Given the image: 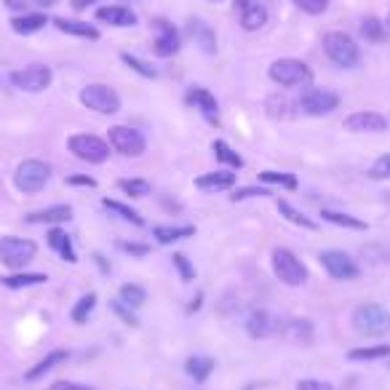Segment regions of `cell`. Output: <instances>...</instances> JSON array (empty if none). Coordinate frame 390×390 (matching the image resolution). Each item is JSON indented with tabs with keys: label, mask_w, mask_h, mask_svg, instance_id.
<instances>
[{
	"label": "cell",
	"mask_w": 390,
	"mask_h": 390,
	"mask_svg": "<svg viewBox=\"0 0 390 390\" xmlns=\"http://www.w3.org/2000/svg\"><path fill=\"white\" fill-rule=\"evenodd\" d=\"M246 331H249V337L267 339L281 331V321H278L270 310H254L246 319Z\"/></svg>",
	"instance_id": "obj_16"
},
{
	"label": "cell",
	"mask_w": 390,
	"mask_h": 390,
	"mask_svg": "<svg viewBox=\"0 0 390 390\" xmlns=\"http://www.w3.org/2000/svg\"><path fill=\"white\" fill-rule=\"evenodd\" d=\"M121 299H124L126 305H131V308H139V305H144V299H147V291L142 286H136V284H124L121 286Z\"/></svg>",
	"instance_id": "obj_39"
},
{
	"label": "cell",
	"mask_w": 390,
	"mask_h": 390,
	"mask_svg": "<svg viewBox=\"0 0 390 390\" xmlns=\"http://www.w3.org/2000/svg\"><path fill=\"white\" fill-rule=\"evenodd\" d=\"M107 144L113 147L115 153L126 155V158H139L147 150L142 131H136L131 126H113L107 131Z\"/></svg>",
	"instance_id": "obj_9"
},
{
	"label": "cell",
	"mask_w": 390,
	"mask_h": 390,
	"mask_svg": "<svg viewBox=\"0 0 390 390\" xmlns=\"http://www.w3.org/2000/svg\"><path fill=\"white\" fill-rule=\"evenodd\" d=\"M276 206H278V211H281V216H286L291 225L308 227V230H316V227H319L316 222H313V219H308V216L302 214V211H297V209L289 204V201H284V198H281V201H278Z\"/></svg>",
	"instance_id": "obj_33"
},
{
	"label": "cell",
	"mask_w": 390,
	"mask_h": 390,
	"mask_svg": "<svg viewBox=\"0 0 390 390\" xmlns=\"http://www.w3.org/2000/svg\"><path fill=\"white\" fill-rule=\"evenodd\" d=\"M113 310L118 313V316H121V319L126 321V324H129V326H139V319L134 316L131 305H126L124 299H115V302H113Z\"/></svg>",
	"instance_id": "obj_44"
},
{
	"label": "cell",
	"mask_w": 390,
	"mask_h": 390,
	"mask_svg": "<svg viewBox=\"0 0 390 390\" xmlns=\"http://www.w3.org/2000/svg\"><path fill=\"white\" fill-rule=\"evenodd\" d=\"M81 102L99 115H115L121 110V96L115 89L104 86V83H91L81 91Z\"/></svg>",
	"instance_id": "obj_6"
},
{
	"label": "cell",
	"mask_w": 390,
	"mask_h": 390,
	"mask_svg": "<svg viewBox=\"0 0 390 390\" xmlns=\"http://www.w3.org/2000/svg\"><path fill=\"white\" fill-rule=\"evenodd\" d=\"M171 262H174V267L179 270V278H182L185 284H190V281L195 278V267L190 265V259H187L185 254H174V257H171Z\"/></svg>",
	"instance_id": "obj_42"
},
{
	"label": "cell",
	"mask_w": 390,
	"mask_h": 390,
	"mask_svg": "<svg viewBox=\"0 0 390 390\" xmlns=\"http://www.w3.org/2000/svg\"><path fill=\"white\" fill-rule=\"evenodd\" d=\"M236 185V174L230 171H209V174H201L195 179V187L198 190H206V193H214V190H227V187Z\"/></svg>",
	"instance_id": "obj_21"
},
{
	"label": "cell",
	"mask_w": 390,
	"mask_h": 390,
	"mask_svg": "<svg viewBox=\"0 0 390 390\" xmlns=\"http://www.w3.org/2000/svg\"><path fill=\"white\" fill-rule=\"evenodd\" d=\"M49 176H51V169L49 164H43V161H21L19 169H16V174H14V182L19 187L21 193H41L46 182H49Z\"/></svg>",
	"instance_id": "obj_8"
},
{
	"label": "cell",
	"mask_w": 390,
	"mask_h": 390,
	"mask_svg": "<svg viewBox=\"0 0 390 390\" xmlns=\"http://www.w3.org/2000/svg\"><path fill=\"white\" fill-rule=\"evenodd\" d=\"M46 281H49V276H43V273H16V276L3 278V286H9V289L41 286V284H46Z\"/></svg>",
	"instance_id": "obj_31"
},
{
	"label": "cell",
	"mask_w": 390,
	"mask_h": 390,
	"mask_svg": "<svg viewBox=\"0 0 390 390\" xmlns=\"http://www.w3.org/2000/svg\"><path fill=\"white\" fill-rule=\"evenodd\" d=\"M49 390H94V388H89V385H81V382L59 380V382H54V385Z\"/></svg>",
	"instance_id": "obj_47"
},
{
	"label": "cell",
	"mask_w": 390,
	"mask_h": 390,
	"mask_svg": "<svg viewBox=\"0 0 390 390\" xmlns=\"http://www.w3.org/2000/svg\"><path fill=\"white\" fill-rule=\"evenodd\" d=\"M299 107L308 115H329L339 107V96L329 89H319V86H308L302 96H299Z\"/></svg>",
	"instance_id": "obj_11"
},
{
	"label": "cell",
	"mask_w": 390,
	"mask_h": 390,
	"mask_svg": "<svg viewBox=\"0 0 390 390\" xmlns=\"http://www.w3.org/2000/svg\"><path fill=\"white\" fill-rule=\"evenodd\" d=\"M236 14L246 32H257L267 24V9L254 0H236Z\"/></svg>",
	"instance_id": "obj_15"
},
{
	"label": "cell",
	"mask_w": 390,
	"mask_h": 390,
	"mask_svg": "<svg viewBox=\"0 0 390 390\" xmlns=\"http://www.w3.org/2000/svg\"><path fill=\"white\" fill-rule=\"evenodd\" d=\"M35 3H38V6H43V9H49V6H54L56 0H35Z\"/></svg>",
	"instance_id": "obj_52"
},
{
	"label": "cell",
	"mask_w": 390,
	"mask_h": 390,
	"mask_svg": "<svg viewBox=\"0 0 390 390\" xmlns=\"http://www.w3.org/2000/svg\"><path fill=\"white\" fill-rule=\"evenodd\" d=\"M118 187L126 195H131V198H144V195H150V190H153V185L147 179H121Z\"/></svg>",
	"instance_id": "obj_38"
},
{
	"label": "cell",
	"mask_w": 390,
	"mask_h": 390,
	"mask_svg": "<svg viewBox=\"0 0 390 390\" xmlns=\"http://www.w3.org/2000/svg\"><path fill=\"white\" fill-rule=\"evenodd\" d=\"M345 129L353 134H382L388 129V118L374 110H359L345 118Z\"/></svg>",
	"instance_id": "obj_14"
},
{
	"label": "cell",
	"mask_w": 390,
	"mask_h": 390,
	"mask_svg": "<svg viewBox=\"0 0 390 390\" xmlns=\"http://www.w3.org/2000/svg\"><path fill=\"white\" fill-rule=\"evenodd\" d=\"M321 265L326 267V273L334 281H356L361 276L359 265H356V259H350L345 251H337V249H329L321 254Z\"/></svg>",
	"instance_id": "obj_12"
},
{
	"label": "cell",
	"mask_w": 390,
	"mask_h": 390,
	"mask_svg": "<svg viewBox=\"0 0 390 390\" xmlns=\"http://www.w3.org/2000/svg\"><path fill=\"white\" fill-rule=\"evenodd\" d=\"M94 308H96V294L89 291V294H83V297L78 299V305L72 308V321H75V324H86Z\"/></svg>",
	"instance_id": "obj_37"
},
{
	"label": "cell",
	"mask_w": 390,
	"mask_h": 390,
	"mask_svg": "<svg viewBox=\"0 0 390 390\" xmlns=\"http://www.w3.org/2000/svg\"><path fill=\"white\" fill-rule=\"evenodd\" d=\"M262 198V195H270V190H265V187H241V190H236V195H233V204H238V201H246V198Z\"/></svg>",
	"instance_id": "obj_45"
},
{
	"label": "cell",
	"mask_w": 390,
	"mask_h": 390,
	"mask_svg": "<svg viewBox=\"0 0 390 390\" xmlns=\"http://www.w3.org/2000/svg\"><path fill=\"white\" fill-rule=\"evenodd\" d=\"M38 246L32 244L30 238H19V236H3L0 238V262L6 267H14L19 270L27 262H32Z\"/></svg>",
	"instance_id": "obj_7"
},
{
	"label": "cell",
	"mask_w": 390,
	"mask_h": 390,
	"mask_svg": "<svg viewBox=\"0 0 390 390\" xmlns=\"http://www.w3.org/2000/svg\"><path fill=\"white\" fill-rule=\"evenodd\" d=\"M273 273L281 284H286V286H302L305 281H308V270L305 265L297 259L294 251H289V249H276L273 251Z\"/></svg>",
	"instance_id": "obj_5"
},
{
	"label": "cell",
	"mask_w": 390,
	"mask_h": 390,
	"mask_svg": "<svg viewBox=\"0 0 390 390\" xmlns=\"http://www.w3.org/2000/svg\"><path fill=\"white\" fill-rule=\"evenodd\" d=\"M190 35H193L195 46H201L206 54H216V35L206 21H201V19L190 21Z\"/></svg>",
	"instance_id": "obj_23"
},
{
	"label": "cell",
	"mask_w": 390,
	"mask_h": 390,
	"mask_svg": "<svg viewBox=\"0 0 390 390\" xmlns=\"http://www.w3.org/2000/svg\"><path fill=\"white\" fill-rule=\"evenodd\" d=\"M49 24L46 14H21V16H14L11 19V30L16 35H32V32L43 30Z\"/></svg>",
	"instance_id": "obj_24"
},
{
	"label": "cell",
	"mask_w": 390,
	"mask_h": 390,
	"mask_svg": "<svg viewBox=\"0 0 390 390\" xmlns=\"http://www.w3.org/2000/svg\"><path fill=\"white\" fill-rule=\"evenodd\" d=\"M67 185L96 187V179H94V176H78V174H72V176H67Z\"/></svg>",
	"instance_id": "obj_49"
},
{
	"label": "cell",
	"mask_w": 390,
	"mask_h": 390,
	"mask_svg": "<svg viewBox=\"0 0 390 390\" xmlns=\"http://www.w3.org/2000/svg\"><path fill=\"white\" fill-rule=\"evenodd\" d=\"M121 59H124V64H129L134 72H139L142 78H158V72H155V67H150L147 62H142V59H136V56H131V54H121Z\"/></svg>",
	"instance_id": "obj_40"
},
{
	"label": "cell",
	"mask_w": 390,
	"mask_h": 390,
	"mask_svg": "<svg viewBox=\"0 0 390 390\" xmlns=\"http://www.w3.org/2000/svg\"><path fill=\"white\" fill-rule=\"evenodd\" d=\"M153 236H155V241H158V244H174V241H182V238L195 236V227L193 225H185V227L158 225V227H153Z\"/></svg>",
	"instance_id": "obj_29"
},
{
	"label": "cell",
	"mask_w": 390,
	"mask_h": 390,
	"mask_svg": "<svg viewBox=\"0 0 390 390\" xmlns=\"http://www.w3.org/2000/svg\"><path fill=\"white\" fill-rule=\"evenodd\" d=\"M390 356V345H374V348H356L348 353L350 361H377V359H388Z\"/></svg>",
	"instance_id": "obj_35"
},
{
	"label": "cell",
	"mask_w": 390,
	"mask_h": 390,
	"mask_svg": "<svg viewBox=\"0 0 390 390\" xmlns=\"http://www.w3.org/2000/svg\"><path fill=\"white\" fill-rule=\"evenodd\" d=\"M211 150H214L216 161H222V164L233 166V169H244V158L230 147L227 142H222V139H216L214 144H211Z\"/></svg>",
	"instance_id": "obj_34"
},
{
	"label": "cell",
	"mask_w": 390,
	"mask_h": 390,
	"mask_svg": "<svg viewBox=\"0 0 390 390\" xmlns=\"http://www.w3.org/2000/svg\"><path fill=\"white\" fill-rule=\"evenodd\" d=\"M96 19L107 21L113 27H134L136 24V14L129 6H104L96 11Z\"/></svg>",
	"instance_id": "obj_18"
},
{
	"label": "cell",
	"mask_w": 390,
	"mask_h": 390,
	"mask_svg": "<svg viewBox=\"0 0 390 390\" xmlns=\"http://www.w3.org/2000/svg\"><path fill=\"white\" fill-rule=\"evenodd\" d=\"M67 147L78 161H86V164H104L110 158V144L94 134H72L67 139Z\"/></svg>",
	"instance_id": "obj_4"
},
{
	"label": "cell",
	"mask_w": 390,
	"mask_h": 390,
	"mask_svg": "<svg viewBox=\"0 0 390 390\" xmlns=\"http://www.w3.org/2000/svg\"><path fill=\"white\" fill-rule=\"evenodd\" d=\"M353 329L361 337H382L390 331V313L377 302H366L353 310Z\"/></svg>",
	"instance_id": "obj_1"
},
{
	"label": "cell",
	"mask_w": 390,
	"mask_h": 390,
	"mask_svg": "<svg viewBox=\"0 0 390 390\" xmlns=\"http://www.w3.org/2000/svg\"><path fill=\"white\" fill-rule=\"evenodd\" d=\"M359 32L366 43H385L388 41V27H385V21H380L377 16H366V19L361 21Z\"/></svg>",
	"instance_id": "obj_26"
},
{
	"label": "cell",
	"mask_w": 390,
	"mask_h": 390,
	"mask_svg": "<svg viewBox=\"0 0 390 390\" xmlns=\"http://www.w3.org/2000/svg\"><path fill=\"white\" fill-rule=\"evenodd\" d=\"M321 216H324L326 222H331V225L350 227V230H366V227H369L364 219H359V216H350V214H342V211H329V209H324Z\"/></svg>",
	"instance_id": "obj_32"
},
{
	"label": "cell",
	"mask_w": 390,
	"mask_h": 390,
	"mask_svg": "<svg viewBox=\"0 0 390 390\" xmlns=\"http://www.w3.org/2000/svg\"><path fill=\"white\" fill-rule=\"evenodd\" d=\"M388 24H390V14H388Z\"/></svg>",
	"instance_id": "obj_53"
},
{
	"label": "cell",
	"mask_w": 390,
	"mask_h": 390,
	"mask_svg": "<svg viewBox=\"0 0 390 390\" xmlns=\"http://www.w3.org/2000/svg\"><path fill=\"white\" fill-rule=\"evenodd\" d=\"M51 78L54 72L51 67L46 64H30L24 70H14L11 72V83L19 89V91H27V94H41L51 86Z\"/></svg>",
	"instance_id": "obj_10"
},
{
	"label": "cell",
	"mask_w": 390,
	"mask_h": 390,
	"mask_svg": "<svg viewBox=\"0 0 390 390\" xmlns=\"http://www.w3.org/2000/svg\"><path fill=\"white\" fill-rule=\"evenodd\" d=\"M281 334L291 342H305L308 345L310 339H313V326H310V321H289V324H281Z\"/></svg>",
	"instance_id": "obj_28"
},
{
	"label": "cell",
	"mask_w": 390,
	"mask_h": 390,
	"mask_svg": "<svg viewBox=\"0 0 390 390\" xmlns=\"http://www.w3.org/2000/svg\"><path fill=\"white\" fill-rule=\"evenodd\" d=\"M6 6H11L14 11H24L27 3H24V0H6ZM24 14H27V11H24Z\"/></svg>",
	"instance_id": "obj_50"
},
{
	"label": "cell",
	"mask_w": 390,
	"mask_h": 390,
	"mask_svg": "<svg viewBox=\"0 0 390 390\" xmlns=\"http://www.w3.org/2000/svg\"><path fill=\"white\" fill-rule=\"evenodd\" d=\"M369 176H371V179H388V176H390V153L380 155V158L371 164Z\"/></svg>",
	"instance_id": "obj_43"
},
{
	"label": "cell",
	"mask_w": 390,
	"mask_h": 390,
	"mask_svg": "<svg viewBox=\"0 0 390 390\" xmlns=\"http://www.w3.org/2000/svg\"><path fill=\"white\" fill-rule=\"evenodd\" d=\"M54 27L64 35H75V38H86V41H96L99 38V30L86 24V21H78V19H54Z\"/></svg>",
	"instance_id": "obj_22"
},
{
	"label": "cell",
	"mask_w": 390,
	"mask_h": 390,
	"mask_svg": "<svg viewBox=\"0 0 390 390\" xmlns=\"http://www.w3.org/2000/svg\"><path fill=\"white\" fill-rule=\"evenodd\" d=\"M153 30H155V41H153V51L158 56H174L179 51V32L171 21L166 19H153Z\"/></svg>",
	"instance_id": "obj_13"
},
{
	"label": "cell",
	"mask_w": 390,
	"mask_h": 390,
	"mask_svg": "<svg viewBox=\"0 0 390 390\" xmlns=\"http://www.w3.org/2000/svg\"><path fill=\"white\" fill-rule=\"evenodd\" d=\"M214 359H209V356H193V359H187L185 369L187 374L193 377L195 382H206L211 377V371H214Z\"/></svg>",
	"instance_id": "obj_27"
},
{
	"label": "cell",
	"mask_w": 390,
	"mask_h": 390,
	"mask_svg": "<svg viewBox=\"0 0 390 390\" xmlns=\"http://www.w3.org/2000/svg\"><path fill=\"white\" fill-rule=\"evenodd\" d=\"M102 206L107 209V211H110V214L121 216V219H126V222H131V225H136V227H142V225H144V219L139 216V211H134L131 206L121 204V201H110V198H104Z\"/></svg>",
	"instance_id": "obj_30"
},
{
	"label": "cell",
	"mask_w": 390,
	"mask_h": 390,
	"mask_svg": "<svg viewBox=\"0 0 390 390\" xmlns=\"http://www.w3.org/2000/svg\"><path fill=\"white\" fill-rule=\"evenodd\" d=\"M185 102L190 104V107H195L198 113H204L209 121H216L219 104H216V96L209 91V89H201V86H193V89H187Z\"/></svg>",
	"instance_id": "obj_17"
},
{
	"label": "cell",
	"mask_w": 390,
	"mask_h": 390,
	"mask_svg": "<svg viewBox=\"0 0 390 390\" xmlns=\"http://www.w3.org/2000/svg\"><path fill=\"white\" fill-rule=\"evenodd\" d=\"M324 51L337 67H345V70H350V67H356L361 62L359 43L353 41L350 35H345V32H326L324 35Z\"/></svg>",
	"instance_id": "obj_2"
},
{
	"label": "cell",
	"mask_w": 390,
	"mask_h": 390,
	"mask_svg": "<svg viewBox=\"0 0 390 390\" xmlns=\"http://www.w3.org/2000/svg\"><path fill=\"white\" fill-rule=\"evenodd\" d=\"M121 246V251H126V254H134V257H144L147 251H150V246H144V244H118Z\"/></svg>",
	"instance_id": "obj_46"
},
{
	"label": "cell",
	"mask_w": 390,
	"mask_h": 390,
	"mask_svg": "<svg viewBox=\"0 0 390 390\" xmlns=\"http://www.w3.org/2000/svg\"><path fill=\"white\" fill-rule=\"evenodd\" d=\"M89 3H94V0H72V9H75V11H83L86 6H89Z\"/></svg>",
	"instance_id": "obj_51"
},
{
	"label": "cell",
	"mask_w": 390,
	"mask_h": 390,
	"mask_svg": "<svg viewBox=\"0 0 390 390\" xmlns=\"http://www.w3.org/2000/svg\"><path fill=\"white\" fill-rule=\"evenodd\" d=\"M67 359H70V353H67V350H51V353H49L46 359H41L38 364H35V366H32V369H27V374H24V380H27V382L41 380V377L46 374V371L56 369V366H59V364H64Z\"/></svg>",
	"instance_id": "obj_20"
},
{
	"label": "cell",
	"mask_w": 390,
	"mask_h": 390,
	"mask_svg": "<svg viewBox=\"0 0 390 390\" xmlns=\"http://www.w3.org/2000/svg\"><path fill=\"white\" fill-rule=\"evenodd\" d=\"M291 3H294L299 11L310 14V16H319V14H324V11L329 9V0H291Z\"/></svg>",
	"instance_id": "obj_41"
},
{
	"label": "cell",
	"mask_w": 390,
	"mask_h": 390,
	"mask_svg": "<svg viewBox=\"0 0 390 390\" xmlns=\"http://www.w3.org/2000/svg\"><path fill=\"white\" fill-rule=\"evenodd\" d=\"M270 81H276L278 86H284V89H294V86H308L313 81V72L305 62H299V59H276V62L270 64Z\"/></svg>",
	"instance_id": "obj_3"
},
{
	"label": "cell",
	"mask_w": 390,
	"mask_h": 390,
	"mask_svg": "<svg viewBox=\"0 0 390 390\" xmlns=\"http://www.w3.org/2000/svg\"><path fill=\"white\" fill-rule=\"evenodd\" d=\"M297 390H334L329 382H321V380H302L297 385Z\"/></svg>",
	"instance_id": "obj_48"
},
{
	"label": "cell",
	"mask_w": 390,
	"mask_h": 390,
	"mask_svg": "<svg viewBox=\"0 0 390 390\" xmlns=\"http://www.w3.org/2000/svg\"><path fill=\"white\" fill-rule=\"evenodd\" d=\"M70 216H72V206L59 204V206H51V209L27 214V222H30V225H56V222H67Z\"/></svg>",
	"instance_id": "obj_19"
},
{
	"label": "cell",
	"mask_w": 390,
	"mask_h": 390,
	"mask_svg": "<svg viewBox=\"0 0 390 390\" xmlns=\"http://www.w3.org/2000/svg\"><path fill=\"white\" fill-rule=\"evenodd\" d=\"M259 179L265 182V185H281L286 187V190H297V176L294 174H286V171H259Z\"/></svg>",
	"instance_id": "obj_36"
},
{
	"label": "cell",
	"mask_w": 390,
	"mask_h": 390,
	"mask_svg": "<svg viewBox=\"0 0 390 390\" xmlns=\"http://www.w3.org/2000/svg\"><path fill=\"white\" fill-rule=\"evenodd\" d=\"M49 246H51L54 251H59L64 262H70V265H75V262H78V254H75V249H72L70 236H67L64 230H59V227L49 230Z\"/></svg>",
	"instance_id": "obj_25"
}]
</instances>
